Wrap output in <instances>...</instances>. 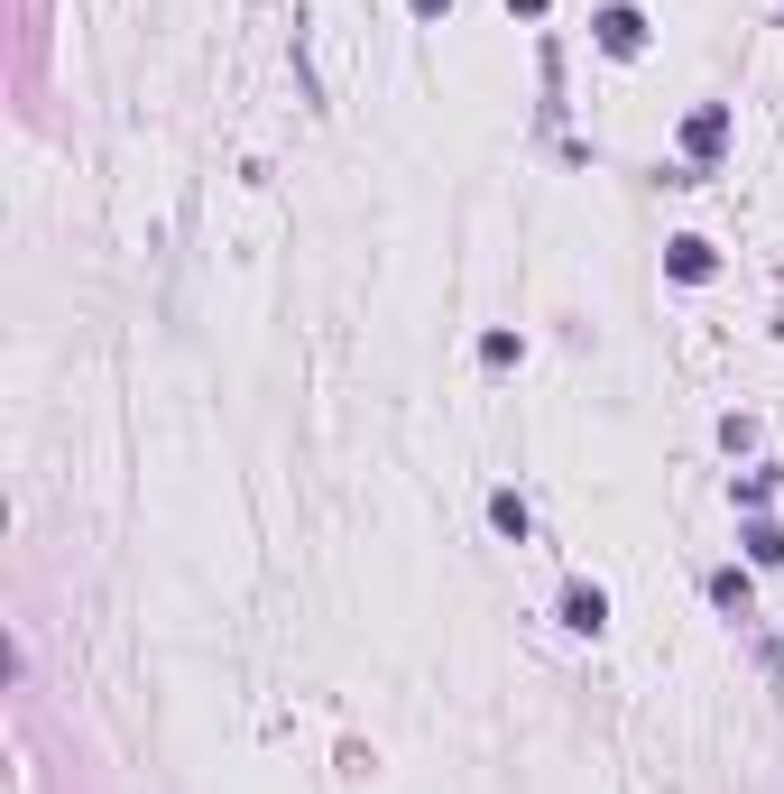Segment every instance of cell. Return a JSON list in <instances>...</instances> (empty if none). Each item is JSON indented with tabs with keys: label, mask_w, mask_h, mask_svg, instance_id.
I'll list each match as a JSON object with an SVG mask.
<instances>
[{
	"label": "cell",
	"mask_w": 784,
	"mask_h": 794,
	"mask_svg": "<svg viewBox=\"0 0 784 794\" xmlns=\"http://www.w3.org/2000/svg\"><path fill=\"white\" fill-rule=\"evenodd\" d=\"M600 46H610V56H637V46H646V19H637V10H600Z\"/></svg>",
	"instance_id": "cell-1"
},
{
	"label": "cell",
	"mask_w": 784,
	"mask_h": 794,
	"mask_svg": "<svg viewBox=\"0 0 784 794\" xmlns=\"http://www.w3.org/2000/svg\"><path fill=\"white\" fill-rule=\"evenodd\" d=\"M563 620H572V628H600V620H610V601H600L591 582H572V592H563Z\"/></svg>",
	"instance_id": "cell-2"
},
{
	"label": "cell",
	"mask_w": 784,
	"mask_h": 794,
	"mask_svg": "<svg viewBox=\"0 0 784 794\" xmlns=\"http://www.w3.org/2000/svg\"><path fill=\"white\" fill-rule=\"evenodd\" d=\"M674 277H711V241H674Z\"/></svg>",
	"instance_id": "cell-3"
},
{
	"label": "cell",
	"mask_w": 784,
	"mask_h": 794,
	"mask_svg": "<svg viewBox=\"0 0 784 794\" xmlns=\"http://www.w3.org/2000/svg\"><path fill=\"white\" fill-rule=\"evenodd\" d=\"M508 10H544V0H508Z\"/></svg>",
	"instance_id": "cell-4"
},
{
	"label": "cell",
	"mask_w": 784,
	"mask_h": 794,
	"mask_svg": "<svg viewBox=\"0 0 784 794\" xmlns=\"http://www.w3.org/2000/svg\"><path fill=\"white\" fill-rule=\"evenodd\" d=\"M415 10H443V0H415Z\"/></svg>",
	"instance_id": "cell-5"
}]
</instances>
